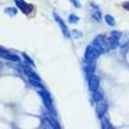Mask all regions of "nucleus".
I'll list each match as a JSON object with an SVG mask.
<instances>
[{
  "label": "nucleus",
  "mask_w": 129,
  "mask_h": 129,
  "mask_svg": "<svg viewBox=\"0 0 129 129\" xmlns=\"http://www.w3.org/2000/svg\"><path fill=\"white\" fill-rule=\"evenodd\" d=\"M102 119V128H105V129H108V128H112V125L109 123V122H108V120L105 119V116H103V118H101Z\"/></svg>",
  "instance_id": "obj_16"
},
{
  "label": "nucleus",
  "mask_w": 129,
  "mask_h": 129,
  "mask_svg": "<svg viewBox=\"0 0 129 129\" xmlns=\"http://www.w3.org/2000/svg\"><path fill=\"white\" fill-rule=\"evenodd\" d=\"M69 22H70V23H76V22H79V17H78V16H75V14H70Z\"/></svg>",
  "instance_id": "obj_18"
},
{
  "label": "nucleus",
  "mask_w": 129,
  "mask_h": 129,
  "mask_svg": "<svg viewBox=\"0 0 129 129\" xmlns=\"http://www.w3.org/2000/svg\"><path fill=\"white\" fill-rule=\"evenodd\" d=\"M101 53L102 52L99 50L95 45H89V46L86 47V50H85V60H86V62H93Z\"/></svg>",
  "instance_id": "obj_3"
},
{
  "label": "nucleus",
  "mask_w": 129,
  "mask_h": 129,
  "mask_svg": "<svg viewBox=\"0 0 129 129\" xmlns=\"http://www.w3.org/2000/svg\"><path fill=\"white\" fill-rule=\"evenodd\" d=\"M89 89H90L92 92H95V90L99 89V78H98L96 75H92V76L89 78Z\"/></svg>",
  "instance_id": "obj_8"
},
{
  "label": "nucleus",
  "mask_w": 129,
  "mask_h": 129,
  "mask_svg": "<svg viewBox=\"0 0 129 129\" xmlns=\"http://www.w3.org/2000/svg\"><path fill=\"white\" fill-rule=\"evenodd\" d=\"M96 111H98V116L99 118H103L108 111V103H106L105 99H101L99 102H96Z\"/></svg>",
  "instance_id": "obj_5"
},
{
  "label": "nucleus",
  "mask_w": 129,
  "mask_h": 129,
  "mask_svg": "<svg viewBox=\"0 0 129 129\" xmlns=\"http://www.w3.org/2000/svg\"><path fill=\"white\" fill-rule=\"evenodd\" d=\"M14 3H16V5H17V7L20 10H22V12H23V13H30V12H32V6L30 5H27V3H26V2H24V0H14Z\"/></svg>",
  "instance_id": "obj_7"
},
{
  "label": "nucleus",
  "mask_w": 129,
  "mask_h": 129,
  "mask_svg": "<svg viewBox=\"0 0 129 129\" xmlns=\"http://www.w3.org/2000/svg\"><path fill=\"white\" fill-rule=\"evenodd\" d=\"M5 12H6L7 14H10V16H14V14L17 13V10H16V9H13V7H6V9H5Z\"/></svg>",
  "instance_id": "obj_15"
},
{
  "label": "nucleus",
  "mask_w": 129,
  "mask_h": 129,
  "mask_svg": "<svg viewBox=\"0 0 129 129\" xmlns=\"http://www.w3.org/2000/svg\"><path fill=\"white\" fill-rule=\"evenodd\" d=\"M22 68H23L24 70V73L27 75V78H29V82L32 83L33 86H37V88H42V85H40V78L37 76L35 72L32 70V68L30 66H27V64H22Z\"/></svg>",
  "instance_id": "obj_1"
},
{
  "label": "nucleus",
  "mask_w": 129,
  "mask_h": 129,
  "mask_svg": "<svg viewBox=\"0 0 129 129\" xmlns=\"http://www.w3.org/2000/svg\"><path fill=\"white\" fill-rule=\"evenodd\" d=\"M120 37H122V35H120V32H118V30H113V32L111 33V36H109V47H111V49H115V47L119 46Z\"/></svg>",
  "instance_id": "obj_4"
},
{
  "label": "nucleus",
  "mask_w": 129,
  "mask_h": 129,
  "mask_svg": "<svg viewBox=\"0 0 129 129\" xmlns=\"http://www.w3.org/2000/svg\"><path fill=\"white\" fill-rule=\"evenodd\" d=\"M95 66H96V64H95V60H93V62H86V76H88V78H90V76L95 73V69H96Z\"/></svg>",
  "instance_id": "obj_11"
},
{
  "label": "nucleus",
  "mask_w": 129,
  "mask_h": 129,
  "mask_svg": "<svg viewBox=\"0 0 129 129\" xmlns=\"http://www.w3.org/2000/svg\"><path fill=\"white\" fill-rule=\"evenodd\" d=\"M53 17H55L56 23L59 24V27H60V30L63 32V35H64L66 37H69V30H68V27H66V24H64L63 22H62V19H60V17H59V16H57L56 13H53Z\"/></svg>",
  "instance_id": "obj_9"
},
{
  "label": "nucleus",
  "mask_w": 129,
  "mask_h": 129,
  "mask_svg": "<svg viewBox=\"0 0 129 129\" xmlns=\"http://www.w3.org/2000/svg\"><path fill=\"white\" fill-rule=\"evenodd\" d=\"M122 7L126 9V10H129V2H123V3H122Z\"/></svg>",
  "instance_id": "obj_19"
},
{
  "label": "nucleus",
  "mask_w": 129,
  "mask_h": 129,
  "mask_svg": "<svg viewBox=\"0 0 129 129\" xmlns=\"http://www.w3.org/2000/svg\"><path fill=\"white\" fill-rule=\"evenodd\" d=\"M93 99H95V101H96V102H99V101H101V99H103V95H102V92H101V90H99V89H98V90H95V92H93Z\"/></svg>",
  "instance_id": "obj_13"
},
{
  "label": "nucleus",
  "mask_w": 129,
  "mask_h": 129,
  "mask_svg": "<svg viewBox=\"0 0 129 129\" xmlns=\"http://www.w3.org/2000/svg\"><path fill=\"white\" fill-rule=\"evenodd\" d=\"M92 17L95 19V22H99V20H101V12H99V9H98L96 6L93 5L92 3Z\"/></svg>",
  "instance_id": "obj_12"
},
{
  "label": "nucleus",
  "mask_w": 129,
  "mask_h": 129,
  "mask_svg": "<svg viewBox=\"0 0 129 129\" xmlns=\"http://www.w3.org/2000/svg\"><path fill=\"white\" fill-rule=\"evenodd\" d=\"M39 95L42 96V99H43V103H45V106H46L47 109H52V99H50V95L43 88L39 89Z\"/></svg>",
  "instance_id": "obj_6"
},
{
  "label": "nucleus",
  "mask_w": 129,
  "mask_h": 129,
  "mask_svg": "<svg viewBox=\"0 0 129 129\" xmlns=\"http://www.w3.org/2000/svg\"><path fill=\"white\" fill-rule=\"evenodd\" d=\"M70 2H72V3L76 6V7H80V3H79V0H70Z\"/></svg>",
  "instance_id": "obj_20"
},
{
  "label": "nucleus",
  "mask_w": 129,
  "mask_h": 129,
  "mask_svg": "<svg viewBox=\"0 0 129 129\" xmlns=\"http://www.w3.org/2000/svg\"><path fill=\"white\" fill-rule=\"evenodd\" d=\"M72 37H75V39H80V37H82V33L79 32V30H72Z\"/></svg>",
  "instance_id": "obj_17"
},
{
  "label": "nucleus",
  "mask_w": 129,
  "mask_h": 129,
  "mask_svg": "<svg viewBox=\"0 0 129 129\" xmlns=\"http://www.w3.org/2000/svg\"><path fill=\"white\" fill-rule=\"evenodd\" d=\"M105 22H106L108 24H111V26H115V23H116L115 19L112 17L111 14H106V16H105Z\"/></svg>",
  "instance_id": "obj_14"
},
{
  "label": "nucleus",
  "mask_w": 129,
  "mask_h": 129,
  "mask_svg": "<svg viewBox=\"0 0 129 129\" xmlns=\"http://www.w3.org/2000/svg\"><path fill=\"white\" fill-rule=\"evenodd\" d=\"M2 57L3 59H7V60H12V62H19V56L16 55H12V53H9V52H5V49H2Z\"/></svg>",
  "instance_id": "obj_10"
},
{
  "label": "nucleus",
  "mask_w": 129,
  "mask_h": 129,
  "mask_svg": "<svg viewBox=\"0 0 129 129\" xmlns=\"http://www.w3.org/2000/svg\"><path fill=\"white\" fill-rule=\"evenodd\" d=\"M93 45H95L102 53H103V52H108L111 49V47H109V40H108V37L103 36V35H99V36L93 40Z\"/></svg>",
  "instance_id": "obj_2"
}]
</instances>
